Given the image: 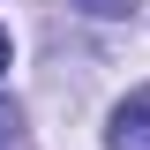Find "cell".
<instances>
[{
  "label": "cell",
  "mask_w": 150,
  "mask_h": 150,
  "mask_svg": "<svg viewBox=\"0 0 150 150\" xmlns=\"http://www.w3.org/2000/svg\"><path fill=\"white\" fill-rule=\"evenodd\" d=\"M0 150H30V143H23V112H15V105H0Z\"/></svg>",
  "instance_id": "3"
},
{
  "label": "cell",
  "mask_w": 150,
  "mask_h": 150,
  "mask_svg": "<svg viewBox=\"0 0 150 150\" xmlns=\"http://www.w3.org/2000/svg\"><path fill=\"white\" fill-rule=\"evenodd\" d=\"M68 8H83V15H98V23H120V15H135L143 0H68Z\"/></svg>",
  "instance_id": "2"
},
{
  "label": "cell",
  "mask_w": 150,
  "mask_h": 150,
  "mask_svg": "<svg viewBox=\"0 0 150 150\" xmlns=\"http://www.w3.org/2000/svg\"><path fill=\"white\" fill-rule=\"evenodd\" d=\"M8 60H15V45H8V30H0V75H8Z\"/></svg>",
  "instance_id": "4"
},
{
  "label": "cell",
  "mask_w": 150,
  "mask_h": 150,
  "mask_svg": "<svg viewBox=\"0 0 150 150\" xmlns=\"http://www.w3.org/2000/svg\"><path fill=\"white\" fill-rule=\"evenodd\" d=\"M105 150H150V83H143V90H128L120 105H112V120H105Z\"/></svg>",
  "instance_id": "1"
}]
</instances>
